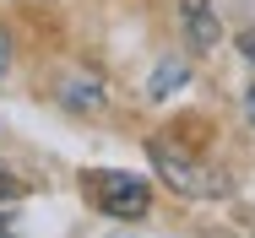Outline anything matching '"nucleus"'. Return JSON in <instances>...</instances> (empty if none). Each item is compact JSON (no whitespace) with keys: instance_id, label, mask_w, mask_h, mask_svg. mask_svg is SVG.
Wrapping results in <instances>:
<instances>
[{"instance_id":"obj_3","label":"nucleus","mask_w":255,"mask_h":238,"mask_svg":"<svg viewBox=\"0 0 255 238\" xmlns=\"http://www.w3.org/2000/svg\"><path fill=\"white\" fill-rule=\"evenodd\" d=\"M179 11H185V38H190L196 54H212V49L223 44V16H217L212 0H185Z\"/></svg>"},{"instance_id":"obj_4","label":"nucleus","mask_w":255,"mask_h":238,"mask_svg":"<svg viewBox=\"0 0 255 238\" xmlns=\"http://www.w3.org/2000/svg\"><path fill=\"white\" fill-rule=\"evenodd\" d=\"M185 81H190V60L163 54L152 65V76H147V97H152V103H168L174 92H185Z\"/></svg>"},{"instance_id":"obj_9","label":"nucleus","mask_w":255,"mask_h":238,"mask_svg":"<svg viewBox=\"0 0 255 238\" xmlns=\"http://www.w3.org/2000/svg\"><path fill=\"white\" fill-rule=\"evenodd\" d=\"M0 233H5V222H0Z\"/></svg>"},{"instance_id":"obj_2","label":"nucleus","mask_w":255,"mask_h":238,"mask_svg":"<svg viewBox=\"0 0 255 238\" xmlns=\"http://www.w3.org/2000/svg\"><path fill=\"white\" fill-rule=\"evenodd\" d=\"M147 157H152L157 179H163L168 190L190 195V200H223V195H228V179H223L217 168H201L196 157H185L179 146H168L163 136H152V141H147Z\"/></svg>"},{"instance_id":"obj_1","label":"nucleus","mask_w":255,"mask_h":238,"mask_svg":"<svg viewBox=\"0 0 255 238\" xmlns=\"http://www.w3.org/2000/svg\"><path fill=\"white\" fill-rule=\"evenodd\" d=\"M82 190L93 195V206L103 217H114V222H136L152 206V184L141 173H125V168H87L82 173Z\"/></svg>"},{"instance_id":"obj_8","label":"nucleus","mask_w":255,"mask_h":238,"mask_svg":"<svg viewBox=\"0 0 255 238\" xmlns=\"http://www.w3.org/2000/svg\"><path fill=\"white\" fill-rule=\"evenodd\" d=\"M245 114H250V125H255V87L245 92Z\"/></svg>"},{"instance_id":"obj_5","label":"nucleus","mask_w":255,"mask_h":238,"mask_svg":"<svg viewBox=\"0 0 255 238\" xmlns=\"http://www.w3.org/2000/svg\"><path fill=\"white\" fill-rule=\"evenodd\" d=\"M103 76H87V71H76V76H65V87H60V103H65V108H76V114H82V108H103Z\"/></svg>"},{"instance_id":"obj_7","label":"nucleus","mask_w":255,"mask_h":238,"mask_svg":"<svg viewBox=\"0 0 255 238\" xmlns=\"http://www.w3.org/2000/svg\"><path fill=\"white\" fill-rule=\"evenodd\" d=\"M0 195H22V184H16V179H11L5 168H0Z\"/></svg>"},{"instance_id":"obj_6","label":"nucleus","mask_w":255,"mask_h":238,"mask_svg":"<svg viewBox=\"0 0 255 238\" xmlns=\"http://www.w3.org/2000/svg\"><path fill=\"white\" fill-rule=\"evenodd\" d=\"M5 71H11V33L0 27V76H5Z\"/></svg>"}]
</instances>
